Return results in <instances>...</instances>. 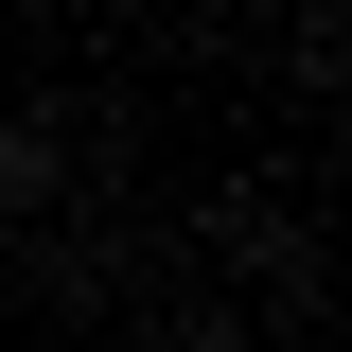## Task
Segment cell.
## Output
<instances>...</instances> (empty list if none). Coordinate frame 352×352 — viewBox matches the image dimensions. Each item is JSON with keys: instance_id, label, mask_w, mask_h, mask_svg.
Returning a JSON list of instances; mask_svg holds the SVG:
<instances>
[{"instance_id": "1", "label": "cell", "mask_w": 352, "mask_h": 352, "mask_svg": "<svg viewBox=\"0 0 352 352\" xmlns=\"http://www.w3.org/2000/svg\"><path fill=\"white\" fill-rule=\"evenodd\" d=\"M71 106H0V212H53V194H71Z\"/></svg>"}]
</instances>
